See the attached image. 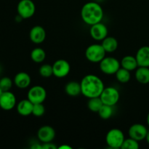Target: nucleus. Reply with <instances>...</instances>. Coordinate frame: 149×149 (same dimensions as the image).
<instances>
[{
  "instance_id": "2",
  "label": "nucleus",
  "mask_w": 149,
  "mask_h": 149,
  "mask_svg": "<svg viewBox=\"0 0 149 149\" xmlns=\"http://www.w3.org/2000/svg\"><path fill=\"white\" fill-rule=\"evenodd\" d=\"M104 17V12L101 6L95 1L85 3L81 7V17L85 24L93 26L102 21Z\"/></svg>"
},
{
  "instance_id": "35",
  "label": "nucleus",
  "mask_w": 149,
  "mask_h": 149,
  "mask_svg": "<svg viewBox=\"0 0 149 149\" xmlns=\"http://www.w3.org/2000/svg\"><path fill=\"white\" fill-rule=\"evenodd\" d=\"M146 121H147V125H148V127H149V113H148V115H147Z\"/></svg>"
},
{
  "instance_id": "10",
  "label": "nucleus",
  "mask_w": 149,
  "mask_h": 149,
  "mask_svg": "<svg viewBox=\"0 0 149 149\" xmlns=\"http://www.w3.org/2000/svg\"><path fill=\"white\" fill-rule=\"evenodd\" d=\"M17 105L16 97L12 92L4 91L0 96V108L4 111H11Z\"/></svg>"
},
{
  "instance_id": "37",
  "label": "nucleus",
  "mask_w": 149,
  "mask_h": 149,
  "mask_svg": "<svg viewBox=\"0 0 149 149\" xmlns=\"http://www.w3.org/2000/svg\"><path fill=\"white\" fill-rule=\"evenodd\" d=\"M1 67L0 66V73H1Z\"/></svg>"
},
{
  "instance_id": "8",
  "label": "nucleus",
  "mask_w": 149,
  "mask_h": 149,
  "mask_svg": "<svg viewBox=\"0 0 149 149\" xmlns=\"http://www.w3.org/2000/svg\"><path fill=\"white\" fill-rule=\"evenodd\" d=\"M27 98L33 104L43 103L47 98L46 90L41 85L33 86L28 92Z\"/></svg>"
},
{
  "instance_id": "34",
  "label": "nucleus",
  "mask_w": 149,
  "mask_h": 149,
  "mask_svg": "<svg viewBox=\"0 0 149 149\" xmlns=\"http://www.w3.org/2000/svg\"><path fill=\"white\" fill-rule=\"evenodd\" d=\"M146 140L147 143L149 144V130L148 131V132H147L146 137Z\"/></svg>"
},
{
  "instance_id": "22",
  "label": "nucleus",
  "mask_w": 149,
  "mask_h": 149,
  "mask_svg": "<svg viewBox=\"0 0 149 149\" xmlns=\"http://www.w3.org/2000/svg\"><path fill=\"white\" fill-rule=\"evenodd\" d=\"M31 58L36 63H41L46 59V52L42 48L36 47L31 52Z\"/></svg>"
},
{
  "instance_id": "5",
  "label": "nucleus",
  "mask_w": 149,
  "mask_h": 149,
  "mask_svg": "<svg viewBox=\"0 0 149 149\" xmlns=\"http://www.w3.org/2000/svg\"><path fill=\"white\" fill-rule=\"evenodd\" d=\"M100 69L106 75H113L120 68L121 63L113 57H105L99 63Z\"/></svg>"
},
{
  "instance_id": "20",
  "label": "nucleus",
  "mask_w": 149,
  "mask_h": 149,
  "mask_svg": "<svg viewBox=\"0 0 149 149\" xmlns=\"http://www.w3.org/2000/svg\"><path fill=\"white\" fill-rule=\"evenodd\" d=\"M120 63L121 67L130 71H135L138 67L136 58L135 56L134 57L132 55H126V56L123 57L122 61H120Z\"/></svg>"
},
{
  "instance_id": "3",
  "label": "nucleus",
  "mask_w": 149,
  "mask_h": 149,
  "mask_svg": "<svg viewBox=\"0 0 149 149\" xmlns=\"http://www.w3.org/2000/svg\"><path fill=\"white\" fill-rule=\"evenodd\" d=\"M106 52L101 44H93L87 47L85 57L87 60L93 63H99L106 57Z\"/></svg>"
},
{
  "instance_id": "28",
  "label": "nucleus",
  "mask_w": 149,
  "mask_h": 149,
  "mask_svg": "<svg viewBox=\"0 0 149 149\" xmlns=\"http://www.w3.org/2000/svg\"><path fill=\"white\" fill-rule=\"evenodd\" d=\"M14 81L8 77H4L0 79V87L3 91H9L11 90Z\"/></svg>"
},
{
  "instance_id": "23",
  "label": "nucleus",
  "mask_w": 149,
  "mask_h": 149,
  "mask_svg": "<svg viewBox=\"0 0 149 149\" xmlns=\"http://www.w3.org/2000/svg\"><path fill=\"white\" fill-rule=\"evenodd\" d=\"M115 76H116V80L119 82L122 83V84L127 83L128 81H130L131 79L130 71L122 68V67H120V68L116 71Z\"/></svg>"
},
{
  "instance_id": "24",
  "label": "nucleus",
  "mask_w": 149,
  "mask_h": 149,
  "mask_svg": "<svg viewBox=\"0 0 149 149\" xmlns=\"http://www.w3.org/2000/svg\"><path fill=\"white\" fill-rule=\"evenodd\" d=\"M103 103L102 102L101 99L100 97H92V98H89L88 102H87V108L89 110L94 113H97L103 106Z\"/></svg>"
},
{
  "instance_id": "7",
  "label": "nucleus",
  "mask_w": 149,
  "mask_h": 149,
  "mask_svg": "<svg viewBox=\"0 0 149 149\" xmlns=\"http://www.w3.org/2000/svg\"><path fill=\"white\" fill-rule=\"evenodd\" d=\"M17 12L23 20L31 18L34 15L36 5L32 0H20L17 5Z\"/></svg>"
},
{
  "instance_id": "9",
  "label": "nucleus",
  "mask_w": 149,
  "mask_h": 149,
  "mask_svg": "<svg viewBox=\"0 0 149 149\" xmlns=\"http://www.w3.org/2000/svg\"><path fill=\"white\" fill-rule=\"evenodd\" d=\"M53 76L57 78H64L69 74L71 71V65L69 62L64 59H59L52 64Z\"/></svg>"
},
{
  "instance_id": "18",
  "label": "nucleus",
  "mask_w": 149,
  "mask_h": 149,
  "mask_svg": "<svg viewBox=\"0 0 149 149\" xmlns=\"http://www.w3.org/2000/svg\"><path fill=\"white\" fill-rule=\"evenodd\" d=\"M102 46L106 50V53H112L116 51L119 43H118L117 39L113 36H106L101 43Z\"/></svg>"
},
{
  "instance_id": "31",
  "label": "nucleus",
  "mask_w": 149,
  "mask_h": 149,
  "mask_svg": "<svg viewBox=\"0 0 149 149\" xmlns=\"http://www.w3.org/2000/svg\"><path fill=\"white\" fill-rule=\"evenodd\" d=\"M31 149H42V145L39 143H35L33 144V146H31Z\"/></svg>"
},
{
  "instance_id": "14",
  "label": "nucleus",
  "mask_w": 149,
  "mask_h": 149,
  "mask_svg": "<svg viewBox=\"0 0 149 149\" xmlns=\"http://www.w3.org/2000/svg\"><path fill=\"white\" fill-rule=\"evenodd\" d=\"M46 36V31L41 26H33L29 32L30 40L34 44H42L45 40Z\"/></svg>"
},
{
  "instance_id": "12",
  "label": "nucleus",
  "mask_w": 149,
  "mask_h": 149,
  "mask_svg": "<svg viewBox=\"0 0 149 149\" xmlns=\"http://www.w3.org/2000/svg\"><path fill=\"white\" fill-rule=\"evenodd\" d=\"M148 131L145 125L143 124L136 123L131 125L128 130V135L130 138H133L139 142L146 139Z\"/></svg>"
},
{
  "instance_id": "33",
  "label": "nucleus",
  "mask_w": 149,
  "mask_h": 149,
  "mask_svg": "<svg viewBox=\"0 0 149 149\" xmlns=\"http://www.w3.org/2000/svg\"><path fill=\"white\" fill-rule=\"evenodd\" d=\"M58 148H68V149H71V147L69 146H61L58 147Z\"/></svg>"
},
{
  "instance_id": "13",
  "label": "nucleus",
  "mask_w": 149,
  "mask_h": 149,
  "mask_svg": "<svg viewBox=\"0 0 149 149\" xmlns=\"http://www.w3.org/2000/svg\"><path fill=\"white\" fill-rule=\"evenodd\" d=\"M37 138L42 143H50L55 139V131L49 125H43L37 131Z\"/></svg>"
},
{
  "instance_id": "4",
  "label": "nucleus",
  "mask_w": 149,
  "mask_h": 149,
  "mask_svg": "<svg viewBox=\"0 0 149 149\" xmlns=\"http://www.w3.org/2000/svg\"><path fill=\"white\" fill-rule=\"evenodd\" d=\"M125 140V137L124 132L117 128L110 130L106 134V144L111 148H121Z\"/></svg>"
},
{
  "instance_id": "6",
  "label": "nucleus",
  "mask_w": 149,
  "mask_h": 149,
  "mask_svg": "<svg viewBox=\"0 0 149 149\" xmlns=\"http://www.w3.org/2000/svg\"><path fill=\"white\" fill-rule=\"evenodd\" d=\"M103 104L114 106L117 104L120 98L119 90L113 87H105L100 95Z\"/></svg>"
},
{
  "instance_id": "25",
  "label": "nucleus",
  "mask_w": 149,
  "mask_h": 149,
  "mask_svg": "<svg viewBox=\"0 0 149 149\" xmlns=\"http://www.w3.org/2000/svg\"><path fill=\"white\" fill-rule=\"evenodd\" d=\"M113 106L103 104V106H101V108L100 109L99 111L97 112L99 116H100L102 119H104V120L110 119L113 113Z\"/></svg>"
},
{
  "instance_id": "32",
  "label": "nucleus",
  "mask_w": 149,
  "mask_h": 149,
  "mask_svg": "<svg viewBox=\"0 0 149 149\" xmlns=\"http://www.w3.org/2000/svg\"><path fill=\"white\" fill-rule=\"evenodd\" d=\"M22 20H23V19L22 18V17H20V16L19 15H17L16 16V17H15V20H16V22H20V21H21Z\"/></svg>"
},
{
  "instance_id": "15",
  "label": "nucleus",
  "mask_w": 149,
  "mask_h": 149,
  "mask_svg": "<svg viewBox=\"0 0 149 149\" xmlns=\"http://www.w3.org/2000/svg\"><path fill=\"white\" fill-rule=\"evenodd\" d=\"M13 81H14L15 85L18 88L26 89L30 86L31 79L28 73L21 71V72H18L17 74H16Z\"/></svg>"
},
{
  "instance_id": "29",
  "label": "nucleus",
  "mask_w": 149,
  "mask_h": 149,
  "mask_svg": "<svg viewBox=\"0 0 149 149\" xmlns=\"http://www.w3.org/2000/svg\"><path fill=\"white\" fill-rule=\"evenodd\" d=\"M45 113V107L43 103H36L33 104L32 114L36 117H41Z\"/></svg>"
},
{
  "instance_id": "11",
  "label": "nucleus",
  "mask_w": 149,
  "mask_h": 149,
  "mask_svg": "<svg viewBox=\"0 0 149 149\" xmlns=\"http://www.w3.org/2000/svg\"><path fill=\"white\" fill-rule=\"evenodd\" d=\"M108 33L109 30L107 26L101 22L93 25L90 29V36L97 42H102L106 36H108Z\"/></svg>"
},
{
  "instance_id": "30",
  "label": "nucleus",
  "mask_w": 149,
  "mask_h": 149,
  "mask_svg": "<svg viewBox=\"0 0 149 149\" xmlns=\"http://www.w3.org/2000/svg\"><path fill=\"white\" fill-rule=\"evenodd\" d=\"M58 148V147L54 145L53 143H52V142L50 143H43L42 145V149H56Z\"/></svg>"
},
{
  "instance_id": "26",
  "label": "nucleus",
  "mask_w": 149,
  "mask_h": 149,
  "mask_svg": "<svg viewBox=\"0 0 149 149\" xmlns=\"http://www.w3.org/2000/svg\"><path fill=\"white\" fill-rule=\"evenodd\" d=\"M39 73L44 78H49L53 75V69L52 65L49 64H43L39 68Z\"/></svg>"
},
{
  "instance_id": "19",
  "label": "nucleus",
  "mask_w": 149,
  "mask_h": 149,
  "mask_svg": "<svg viewBox=\"0 0 149 149\" xmlns=\"http://www.w3.org/2000/svg\"><path fill=\"white\" fill-rule=\"evenodd\" d=\"M135 79L142 84L149 83V67L138 66L135 70Z\"/></svg>"
},
{
  "instance_id": "1",
  "label": "nucleus",
  "mask_w": 149,
  "mask_h": 149,
  "mask_svg": "<svg viewBox=\"0 0 149 149\" xmlns=\"http://www.w3.org/2000/svg\"><path fill=\"white\" fill-rule=\"evenodd\" d=\"M80 84L81 94L88 99L100 97L105 88L103 80L95 74H87L84 76Z\"/></svg>"
},
{
  "instance_id": "16",
  "label": "nucleus",
  "mask_w": 149,
  "mask_h": 149,
  "mask_svg": "<svg viewBox=\"0 0 149 149\" xmlns=\"http://www.w3.org/2000/svg\"><path fill=\"white\" fill-rule=\"evenodd\" d=\"M138 66L149 67V46H143L135 55Z\"/></svg>"
},
{
  "instance_id": "36",
  "label": "nucleus",
  "mask_w": 149,
  "mask_h": 149,
  "mask_svg": "<svg viewBox=\"0 0 149 149\" xmlns=\"http://www.w3.org/2000/svg\"><path fill=\"white\" fill-rule=\"evenodd\" d=\"M4 91H3V90H2V89H1V87H0V96L1 95V94H2V93H4Z\"/></svg>"
},
{
  "instance_id": "27",
  "label": "nucleus",
  "mask_w": 149,
  "mask_h": 149,
  "mask_svg": "<svg viewBox=\"0 0 149 149\" xmlns=\"http://www.w3.org/2000/svg\"><path fill=\"white\" fill-rule=\"evenodd\" d=\"M140 146L138 141L133 138H129L124 141L121 148L122 149H138Z\"/></svg>"
},
{
  "instance_id": "21",
  "label": "nucleus",
  "mask_w": 149,
  "mask_h": 149,
  "mask_svg": "<svg viewBox=\"0 0 149 149\" xmlns=\"http://www.w3.org/2000/svg\"><path fill=\"white\" fill-rule=\"evenodd\" d=\"M65 92L68 96L77 97L81 94V84L75 81H69L65 84Z\"/></svg>"
},
{
  "instance_id": "17",
  "label": "nucleus",
  "mask_w": 149,
  "mask_h": 149,
  "mask_svg": "<svg viewBox=\"0 0 149 149\" xmlns=\"http://www.w3.org/2000/svg\"><path fill=\"white\" fill-rule=\"evenodd\" d=\"M33 104L29 100V99H24L18 103L16 105V109L20 116H28L32 114L33 111Z\"/></svg>"
}]
</instances>
